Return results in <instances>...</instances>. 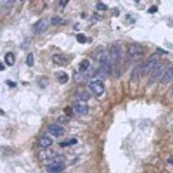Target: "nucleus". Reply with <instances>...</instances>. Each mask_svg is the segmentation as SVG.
Returning a JSON list of instances; mask_svg holds the SVG:
<instances>
[{
	"instance_id": "obj_5",
	"label": "nucleus",
	"mask_w": 173,
	"mask_h": 173,
	"mask_svg": "<svg viewBox=\"0 0 173 173\" xmlns=\"http://www.w3.org/2000/svg\"><path fill=\"white\" fill-rule=\"evenodd\" d=\"M99 65H101V69L107 75H110L112 73V64H111L109 59H108L107 55H105V53L101 55V57H99Z\"/></svg>"
},
{
	"instance_id": "obj_21",
	"label": "nucleus",
	"mask_w": 173,
	"mask_h": 173,
	"mask_svg": "<svg viewBox=\"0 0 173 173\" xmlns=\"http://www.w3.org/2000/svg\"><path fill=\"white\" fill-rule=\"evenodd\" d=\"M76 40H77V42L80 43V44H85L87 42V38H85V34H82V33H79L76 35Z\"/></svg>"
},
{
	"instance_id": "obj_10",
	"label": "nucleus",
	"mask_w": 173,
	"mask_h": 173,
	"mask_svg": "<svg viewBox=\"0 0 173 173\" xmlns=\"http://www.w3.org/2000/svg\"><path fill=\"white\" fill-rule=\"evenodd\" d=\"M52 61L57 65H65L66 63H67V61H69V59L64 55L56 53V55L52 56Z\"/></svg>"
},
{
	"instance_id": "obj_13",
	"label": "nucleus",
	"mask_w": 173,
	"mask_h": 173,
	"mask_svg": "<svg viewBox=\"0 0 173 173\" xmlns=\"http://www.w3.org/2000/svg\"><path fill=\"white\" fill-rule=\"evenodd\" d=\"M55 76L56 78H57V80L59 81V83H61V85H64V83H66V82L69 81V75L65 72H63V71L56 72Z\"/></svg>"
},
{
	"instance_id": "obj_8",
	"label": "nucleus",
	"mask_w": 173,
	"mask_h": 173,
	"mask_svg": "<svg viewBox=\"0 0 173 173\" xmlns=\"http://www.w3.org/2000/svg\"><path fill=\"white\" fill-rule=\"evenodd\" d=\"M47 131L50 135L52 136H55V137H60V136H62L64 135L65 133V129L62 127V126H60L58 124H51L49 125L48 128H47Z\"/></svg>"
},
{
	"instance_id": "obj_24",
	"label": "nucleus",
	"mask_w": 173,
	"mask_h": 173,
	"mask_svg": "<svg viewBox=\"0 0 173 173\" xmlns=\"http://www.w3.org/2000/svg\"><path fill=\"white\" fill-rule=\"evenodd\" d=\"M96 9H97L98 11H106L108 9V7L105 3H103V2H97V4H96Z\"/></svg>"
},
{
	"instance_id": "obj_28",
	"label": "nucleus",
	"mask_w": 173,
	"mask_h": 173,
	"mask_svg": "<svg viewBox=\"0 0 173 173\" xmlns=\"http://www.w3.org/2000/svg\"><path fill=\"white\" fill-rule=\"evenodd\" d=\"M60 4L62 6V7H64V6H66V4L69 3V0H65V1H63V0H61V1H59Z\"/></svg>"
},
{
	"instance_id": "obj_1",
	"label": "nucleus",
	"mask_w": 173,
	"mask_h": 173,
	"mask_svg": "<svg viewBox=\"0 0 173 173\" xmlns=\"http://www.w3.org/2000/svg\"><path fill=\"white\" fill-rule=\"evenodd\" d=\"M158 61H159V60H158V56L157 55H154L152 56V57H150V58L141 65L140 67L141 75L145 76L147 75V74H150V73L153 72V69H155V67L158 65V63H159Z\"/></svg>"
},
{
	"instance_id": "obj_19",
	"label": "nucleus",
	"mask_w": 173,
	"mask_h": 173,
	"mask_svg": "<svg viewBox=\"0 0 173 173\" xmlns=\"http://www.w3.org/2000/svg\"><path fill=\"white\" fill-rule=\"evenodd\" d=\"M79 67H80V72L85 73V71H87V69L90 67V61H89L88 59L82 60L81 62H80V65H79Z\"/></svg>"
},
{
	"instance_id": "obj_17",
	"label": "nucleus",
	"mask_w": 173,
	"mask_h": 173,
	"mask_svg": "<svg viewBox=\"0 0 173 173\" xmlns=\"http://www.w3.org/2000/svg\"><path fill=\"white\" fill-rule=\"evenodd\" d=\"M50 23L53 26H62V25H65L66 22L60 16H52L50 18Z\"/></svg>"
},
{
	"instance_id": "obj_7",
	"label": "nucleus",
	"mask_w": 173,
	"mask_h": 173,
	"mask_svg": "<svg viewBox=\"0 0 173 173\" xmlns=\"http://www.w3.org/2000/svg\"><path fill=\"white\" fill-rule=\"evenodd\" d=\"M109 53H110V58L113 62H119L122 56L121 47L119 45H112L109 49Z\"/></svg>"
},
{
	"instance_id": "obj_12",
	"label": "nucleus",
	"mask_w": 173,
	"mask_h": 173,
	"mask_svg": "<svg viewBox=\"0 0 173 173\" xmlns=\"http://www.w3.org/2000/svg\"><path fill=\"white\" fill-rule=\"evenodd\" d=\"M74 110L80 115H85L89 112V107L88 105L85 104H75L74 105Z\"/></svg>"
},
{
	"instance_id": "obj_22",
	"label": "nucleus",
	"mask_w": 173,
	"mask_h": 173,
	"mask_svg": "<svg viewBox=\"0 0 173 173\" xmlns=\"http://www.w3.org/2000/svg\"><path fill=\"white\" fill-rule=\"evenodd\" d=\"M34 64V57H33V53H29L27 56V65L28 66H32Z\"/></svg>"
},
{
	"instance_id": "obj_3",
	"label": "nucleus",
	"mask_w": 173,
	"mask_h": 173,
	"mask_svg": "<svg viewBox=\"0 0 173 173\" xmlns=\"http://www.w3.org/2000/svg\"><path fill=\"white\" fill-rule=\"evenodd\" d=\"M89 87L91 89V91L94 93L95 95H101L105 91V85L104 83L101 82V80L98 77H94V78L90 79V82H89Z\"/></svg>"
},
{
	"instance_id": "obj_27",
	"label": "nucleus",
	"mask_w": 173,
	"mask_h": 173,
	"mask_svg": "<svg viewBox=\"0 0 173 173\" xmlns=\"http://www.w3.org/2000/svg\"><path fill=\"white\" fill-rule=\"evenodd\" d=\"M6 83H7L8 85H10V87H12V88H14V87H16V83H15V82L10 81V80H7V81H6Z\"/></svg>"
},
{
	"instance_id": "obj_29",
	"label": "nucleus",
	"mask_w": 173,
	"mask_h": 173,
	"mask_svg": "<svg viewBox=\"0 0 173 173\" xmlns=\"http://www.w3.org/2000/svg\"><path fill=\"white\" fill-rule=\"evenodd\" d=\"M64 112H65V113H67L66 115H71V114H72V111H71V109H69V108H66V109H64Z\"/></svg>"
},
{
	"instance_id": "obj_9",
	"label": "nucleus",
	"mask_w": 173,
	"mask_h": 173,
	"mask_svg": "<svg viewBox=\"0 0 173 173\" xmlns=\"http://www.w3.org/2000/svg\"><path fill=\"white\" fill-rule=\"evenodd\" d=\"M65 163H52L47 167V172L48 173H61L65 169Z\"/></svg>"
},
{
	"instance_id": "obj_11",
	"label": "nucleus",
	"mask_w": 173,
	"mask_h": 173,
	"mask_svg": "<svg viewBox=\"0 0 173 173\" xmlns=\"http://www.w3.org/2000/svg\"><path fill=\"white\" fill-rule=\"evenodd\" d=\"M56 156H57V152L52 150H44L42 152H40L39 154V158L41 160L51 159V158H55Z\"/></svg>"
},
{
	"instance_id": "obj_30",
	"label": "nucleus",
	"mask_w": 173,
	"mask_h": 173,
	"mask_svg": "<svg viewBox=\"0 0 173 173\" xmlns=\"http://www.w3.org/2000/svg\"><path fill=\"white\" fill-rule=\"evenodd\" d=\"M157 51H158V52H163V53H166V55H167V51H165V50H163V49H160V48H157Z\"/></svg>"
},
{
	"instance_id": "obj_6",
	"label": "nucleus",
	"mask_w": 173,
	"mask_h": 173,
	"mask_svg": "<svg viewBox=\"0 0 173 173\" xmlns=\"http://www.w3.org/2000/svg\"><path fill=\"white\" fill-rule=\"evenodd\" d=\"M48 25H49L48 19L47 18H42V19H40L39 22H36L33 25V31L36 34L45 32L46 30H47V28H48Z\"/></svg>"
},
{
	"instance_id": "obj_16",
	"label": "nucleus",
	"mask_w": 173,
	"mask_h": 173,
	"mask_svg": "<svg viewBox=\"0 0 173 173\" xmlns=\"http://www.w3.org/2000/svg\"><path fill=\"white\" fill-rule=\"evenodd\" d=\"M4 61H6V63H7L8 65H14V63H15V56H14V53H12V52H7L6 55H4Z\"/></svg>"
},
{
	"instance_id": "obj_4",
	"label": "nucleus",
	"mask_w": 173,
	"mask_h": 173,
	"mask_svg": "<svg viewBox=\"0 0 173 173\" xmlns=\"http://www.w3.org/2000/svg\"><path fill=\"white\" fill-rule=\"evenodd\" d=\"M167 71V64L163 63H158V65L153 69V72L151 73V81H157V80H161L163 76Z\"/></svg>"
},
{
	"instance_id": "obj_26",
	"label": "nucleus",
	"mask_w": 173,
	"mask_h": 173,
	"mask_svg": "<svg viewBox=\"0 0 173 173\" xmlns=\"http://www.w3.org/2000/svg\"><path fill=\"white\" fill-rule=\"evenodd\" d=\"M157 10H158V8H157L156 6H152V7H151L150 9H149V13H150V14L156 13Z\"/></svg>"
},
{
	"instance_id": "obj_18",
	"label": "nucleus",
	"mask_w": 173,
	"mask_h": 173,
	"mask_svg": "<svg viewBox=\"0 0 173 173\" xmlns=\"http://www.w3.org/2000/svg\"><path fill=\"white\" fill-rule=\"evenodd\" d=\"M77 97L81 101H88L90 99V97H91V95H90L89 92L85 91V90H81V91H79L77 93Z\"/></svg>"
},
{
	"instance_id": "obj_2",
	"label": "nucleus",
	"mask_w": 173,
	"mask_h": 173,
	"mask_svg": "<svg viewBox=\"0 0 173 173\" xmlns=\"http://www.w3.org/2000/svg\"><path fill=\"white\" fill-rule=\"evenodd\" d=\"M143 52L144 49L142 46L138 45V44H131L128 47L127 56L131 60H138L143 56Z\"/></svg>"
},
{
	"instance_id": "obj_25",
	"label": "nucleus",
	"mask_w": 173,
	"mask_h": 173,
	"mask_svg": "<svg viewBox=\"0 0 173 173\" xmlns=\"http://www.w3.org/2000/svg\"><path fill=\"white\" fill-rule=\"evenodd\" d=\"M137 74H138V69L135 67L133 69V73H131V81H136L137 80Z\"/></svg>"
},
{
	"instance_id": "obj_15",
	"label": "nucleus",
	"mask_w": 173,
	"mask_h": 173,
	"mask_svg": "<svg viewBox=\"0 0 173 173\" xmlns=\"http://www.w3.org/2000/svg\"><path fill=\"white\" fill-rule=\"evenodd\" d=\"M52 143H53V141H52L51 138L49 137H41L39 139V144L42 147H48L52 145Z\"/></svg>"
},
{
	"instance_id": "obj_20",
	"label": "nucleus",
	"mask_w": 173,
	"mask_h": 173,
	"mask_svg": "<svg viewBox=\"0 0 173 173\" xmlns=\"http://www.w3.org/2000/svg\"><path fill=\"white\" fill-rule=\"evenodd\" d=\"M31 42H32V39H30V38H26V39L24 40V42L22 43V49L24 50H27V49L29 48V46L31 45Z\"/></svg>"
},
{
	"instance_id": "obj_23",
	"label": "nucleus",
	"mask_w": 173,
	"mask_h": 173,
	"mask_svg": "<svg viewBox=\"0 0 173 173\" xmlns=\"http://www.w3.org/2000/svg\"><path fill=\"white\" fill-rule=\"evenodd\" d=\"M77 142H78L77 139L74 138V139H71L69 141H66V142H62V143H60V145H61V147H67V145H71V144H76Z\"/></svg>"
},
{
	"instance_id": "obj_14",
	"label": "nucleus",
	"mask_w": 173,
	"mask_h": 173,
	"mask_svg": "<svg viewBox=\"0 0 173 173\" xmlns=\"http://www.w3.org/2000/svg\"><path fill=\"white\" fill-rule=\"evenodd\" d=\"M173 81V67L168 69L165 73V75L161 78V83H169V82Z\"/></svg>"
}]
</instances>
